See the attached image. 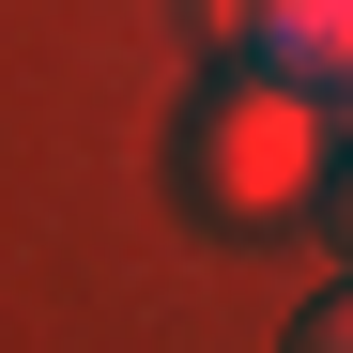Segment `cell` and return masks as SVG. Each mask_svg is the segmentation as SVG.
I'll use <instances>...</instances> for the list:
<instances>
[{
    "label": "cell",
    "instance_id": "4",
    "mask_svg": "<svg viewBox=\"0 0 353 353\" xmlns=\"http://www.w3.org/2000/svg\"><path fill=\"white\" fill-rule=\"evenodd\" d=\"M338 246H353V169H338Z\"/></svg>",
    "mask_w": 353,
    "mask_h": 353
},
{
    "label": "cell",
    "instance_id": "1",
    "mask_svg": "<svg viewBox=\"0 0 353 353\" xmlns=\"http://www.w3.org/2000/svg\"><path fill=\"white\" fill-rule=\"evenodd\" d=\"M338 154H353V123H338L307 77L230 62V77L200 92V123H185V185H200V215H230V230H276V215H307V200L338 185Z\"/></svg>",
    "mask_w": 353,
    "mask_h": 353
},
{
    "label": "cell",
    "instance_id": "2",
    "mask_svg": "<svg viewBox=\"0 0 353 353\" xmlns=\"http://www.w3.org/2000/svg\"><path fill=\"white\" fill-rule=\"evenodd\" d=\"M215 31H230V62H276L323 108H353V0H215Z\"/></svg>",
    "mask_w": 353,
    "mask_h": 353
},
{
    "label": "cell",
    "instance_id": "3",
    "mask_svg": "<svg viewBox=\"0 0 353 353\" xmlns=\"http://www.w3.org/2000/svg\"><path fill=\"white\" fill-rule=\"evenodd\" d=\"M292 353H353V292H323V307L292 323Z\"/></svg>",
    "mask_w": 353,
    "mask_h": 353
},
{
    "label": "cell",
    "instance_id": "5",
    "mask_svg": "<svg viewBox=\"0 0 353 353\" xmlns=\"http://www.w3.org/2000/svg\"><path fill=\"white\" fill-rule=\"evenodd\" d=\"M338 123H353V108H338Z\"/></svg>",
    "mask_w": 353,
    "mask_h": 353
}]
</instances>
